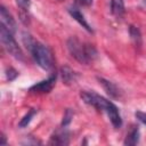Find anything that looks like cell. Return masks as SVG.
I'll list each match as a JSON object with an SVG mask.
<instances>
[{
  "instance_id": "obj_1",
  "label": "cell",
  "mask_w": 146,
  "mask_h": 146,
  "mask_svg": "<svg viewBox=\"0 0 146 146\" xmlns=\"http://www.w3.org/2000/svg\"><path fill=\"white\" fill-rule=\"evenodd\" d=\"M80 96L86 104L91 105L99 111H104L115 128H120L122 125V119L119 113V110L112 102L105 99L104 97H102L92 91L91 92L90 91H81Z\"/></svg>"
},
{
  "instance_id": "obj_2",
  "label": "cell",
  "mask_w": 146,
  "mask_h": 146,
  "mask_svg": "<svg viewBox=\"0 0 146 146\" xmlns=\"http://www.w3.org/2000/svg\"><path fill=\"white\" fill-rule=\"evenodd\" d=\"M23 41L26 46V48L31 51L32 57L34 58L35 63L43 70H50L54 65V59H52V55L51 51L49 50L48 47H46L44 44L35 41L30 34L24 33L23 34Z\"/></svg>"
},
{
  "instance_id": "obj_3",
  "label": "cell",
  "mask_w": 146,
  "mask_h": 146,
  "mask_svg": "<svg viewBox=\"0 0 146 146\" xmlns=\"http://www.w3.org/2000/svg\"><path fill=\"white\" fill-rule=\"evenodd\" d=\"M67 49L70 54L80 63L89 64L97 56V50L94 46L80 42L76 38L72 36L67 40Z\"/></svg>"
},
{
  "instance_id": "obj_4",
  "label": "cell",
  "mask_w": 146,
  "mask_h": 146,
  "mask_svg": "<svg viewBox=\"0 0 146 146\" xmlns=\"http://www.w3.org/2000/svg\"><path fill=\"white\" fill-rule=\"evenodd\" d=\"M0 39L1 42L5 47V49L15 58L19 59V60H24V55L22 49L19 48V46L17 44L16 40L13 36V33L5 26V25H0Z\"/></svg>"
},
{
  "instance_id": "obj_5",
  "label": "cell",
  "mask_w": 146,
  "mask_h": 146,
  "mask_svg": "<svg viewBox=\"0 0 146 146\" xmlns=\"http://www.w3.org/2000/svg\"><path fill=\"white\" fill-rule=\"evenodd\" d=\"M56 79H57V75H56V73H55V74L50 75L47 80H43V81H41V82L35 83L34 86H32V87L30 88V91H31V92H35V94L49 92V91L54 88V86H55V83H56Z\"/></svg>"
},
{
  "instance_id": "obj_6",
  "label": "cell",
  "mask_w": 146,
  "mask_h": 146,
  "mask_svg": "<svg viewBox=\"0 0 146 146\" xmlns=\"http://www.w3.org/2000/svg\"><path fill=\"white\" fill-rule=\"evenodd\" d=\"M0 19H1V24L5 25L11 33L16 31V22L3 6L0 7Z\"/></svg>"
},
{
  "instance_id": "obj_7",
  "label": "cell",
  "mask_w": 146,
  "mask_h": 146,
  "mask_svg": "<svg viewBox=\"0 0 146 146\" xmlns=\"http://www.w3.org/2000/svg\"><path fill=\"white\" fill-rule=\"evenodd\" d=\"M98 81H99V83L103 86V88L105 89L106 94H107L110 97H112V98H120V97H121V91H120V89H119L113 82H111V81H108V80H105V79H103V78H98Z\"/></svg>"
},
{
  "instance_id": "obj_8",
  "label": "cell",
  "mask_w": 146,
  "mask_h": 146,
  "mask_svg": "<svg viewBox=\"0 0 146 146\" xmlns=\"http://www.w3.org/2000/svg\"><path fill=\"white\" fill-rule=\"evenodd\" d=\"M70 141V133L66 130H58L56 131L51 138H50V144L52 145H67Z\"/></svg>"
},
{
  "instance_id": "obj_9",
  "label": "cell",
  "mask_w": 146,
  "mask_h": 146,
  "mask_svg": "<svg viewBox=\"0 0 146 146\" xmlns=\"http://www.w3.org/2000/svg\"><path fill=\"white\" fill-rule=\"evenodd\" d=\"M68 13H70V15L82 26V27H84L88 32H92V29L90 27V25L88 24V22L86 21V18H84V16L82 15V13L78 9V8H75V7H71V8H68Z\"/></svg>"
},
{
  "instance_id": "obj_10",
  "label": "cell",
  "mask_w": 146,
  "mask_h": 146,
  "mask_svg": "<svg viewBox=\"0 0 146 146\" xmlns=\"http://www.w3.org/2000/svg\"><path fill=\"white\" fill-rule=\"evenodd\" d=\"M111 11L114 16L120 17L124 13V1L123 0H111Z\"/></svg>"
},
{
  "instance_id": "obj_11",
  "label": "cell",
  "mask_w": 146,
  "mask_h": 146,
  "mask_svg": "<svg viewBox=\"0 0 146 146\" xmlns=\"http://www.w3.org/2000/svg\"><path fill=\"white\" fill-rule=\"evenodd\" d=\"M62 79L65 83H71V82H74L75 79H76V73L71 70L68 66H63L62 67Z\"/></svg>"
},
{
  "instance_id": "obj_12",
  "label": "cell",
  "mask_w": 146,
  "mask_h": 146,
  "mask_svg": "<svg viewBox=\"0 0 146 146\" xmlns=\"http://www.w3.org/2000/svg\"><path fill=\"white\" fill-rule=\"evenodd\" d=\"M139 141V130L138 128L133 127L131 129V131L127 135L125 139H124V145H136Z\"/></svg>"
},
{
  "instance_id": "obj_13",
  "label": "cell",
  "mask_w": 146,
  "mask_h": 146,
  "mask_svg": "<svg viewBox=\"0 0 146 146\" xmlns=\"http://www.w3.org/2000/svg\"><path fill=\"white\" fill-rule=\"evenodd\" d=\"M129 33H130V36H131V40L133 41V43L136 46H140L141 44V35H140L139 30L136 26L131 25L129 27Z\"/></svg>"
},
{
  "instance_id": "obj_14",
  "label": "cell",
  "mask_w": 146,
  "mask_h": 146,
  "mask_svg": "<svg viewBox=\"0 0 146 146\" xmlns=\"http://www.w3.org/2000/svg\"><path fill=\"white\" fill-rule=\"evenodd\" d=\"M35 113H36V110H34V108L30 110V111L27 112V114H25V115L23 116V119L19 121L18 127H19V128H24V127H26V125L31 122V120H32V117L35 115Z\"/></svg>"
},
{
  "instance_id": "obj_15",
  "label": "cell",
  "mask_w": 146,
  "mask_h": 146,
  "mask_svg": "<svg viewBox=\"0 0 146 146\" xmlns=\"http://www.w3.org/2000/svg\"><path fill=\"white\" fill-rule=\"evenodd\" d=\"M72 117H73L72 111H71V110H66V111H65V114H64V117H63L62 125H63V127H66L67 124H70V122L72 121Z\"/></svg>"
},
{
  "instance_id": "obj_16",
  "label": "cell",
  "mask_w": 146,
  "mask_h": 146,
  "mask_svg": "<svg viewBox=\"0 0 146 146\" xmlns=\"http://www.w3.org/2000/svg\"><path fill=\"white\" fill-rule=\"evenodd\" d=\"M16 3L18 5V7L22 10H29L30 6H31V1L30 0H16Z\"/></svg>"
},
{
  "instance_id": "obj_17",
  "label": "cell",
  "mask_w": 146,
  "mask_h": 146,
  "mask_svg": "<svg viewBox=\"0 0 146 146\" xmlns=\"http://www.w3.org/2000/svg\"><path fill=\"white\" fill-rule=\"evenodd\" d=\"M17 74H18V73H17V71H15V70H14V68H11V67L7 70V79H8L9 81L14 80V79L17 76Z\"/></svg>"
},
{
  "instance_id": "obj_18",
  "label": "cell",
  "mask_w": 146,
  "mask_h": 146,
  "mask_svg": "<svg viewBox=\"0 0 146 146\" xmlns=\"http://www.w3.org/2000/svg\"><path fill=\"white\" fill-rule=\"evenodd\" d=\"M136 117L141 122V123H144V124H146V113H144V112H136Z\"/></svg>"
},
{
  "instance_id": "obj_19",
  "label": "cell",
  "mask_w": 146,
  "mask_h": 146,
  "mask_svg": "<svg viewBox=\"0 0 146 146\" xmlns=\"http://www.w3.org/2000/svg\"><path fill=\"white\" fill-rule=\"evenodd\" d=\"M75 2L81 6H90L92 3V0H75Z\"/></svg>"
},
{
  "instance_id": "obj_20",
  "label": "cell",
  "mask_w": 146,
  "mask_h": 146,
  "mask_svg": "<svg viewBox=\"0 0 146 146\" xmlns=\"http://www.w3.org/2000/svg\"><path fill=\"white\" fill-rule=\"evenodd\" d=\"M1 139H2V140L0 141V145H5V144H6V137H5L3 135H1Z\"/></svg>"
},
{
  "instance_id": "obj_21",
  "label": "cell",
  "mask_w": 146,
  "mask_h": 146,
  "mask_svg": "<svg viewBox=\"0 0 146 146\" xmlns=\"http://www.w3.org/2000/svg\"><path fill=\"white\" fill-rule=\"evenodd\" d=\"M144 3H145V5H146V0H144Z\"/></svg>"
}]
</instances>
